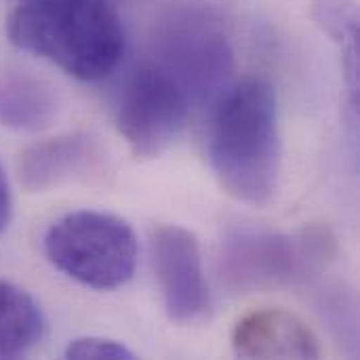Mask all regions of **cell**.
I'll return each mask as SVG.
<instances>
[{
  "label": "cell",
  "instance_id": "6da1fadb",
  "mask_svg": "<svg viewBox=\"0 0 360 360\" xmlns=\"http://www.w3.org/2000/svg\"><path fill=\"white\" fill-rule=\"evenodd\" d=\"M209 160L219 186L238 202L268 205L281 173L278 97L270 82L230 84L213 108Z\"/></svg>",
  "mask_w": 360,
  "mask_h": 360
},
{
  "label": "cell",
  "instance_id": "7a4b0ae2",
  "mask_svg": "<svg viewBox=\"0 0 360 360\" xmlns=\"http://www.w3.org/2000/svg\"><path fill=\"white\" fill-rule=\"evenodd\" d=\"M6 36L82 82L108 78L122 61L124 25L108 0L19 2L6 21Z\"/></svg>",
  "mask_w": 360,
  "mask_h": 360
},
{
  "label": "cell",
  "instance_id": "3957f363",
  "mask_svg": "<svg viewBox=\"0 0 360 360\" xmlns=\"http://www.w3.org/2000/svg\"><path fill=\"white\" fill-rule=\"evenodd\" d=\"M335 255L338 243L327 226H306L297 234L238 226L221 240L219 272L234 293L278 291L314 281Z\"/></svg>",
  "mask_w": 360,
  "mask_h": 360
},
{
  "label": "cell",
  "instance_id": "277c9868",
  "mask_svg": "<svg viewBox=\"0 0 360 360\" xmlns=\"http://www.w3.org/2000/svg\"><path fill=\"white\" fill-rule=\"evenodd\" d=\"M154 65L165 70L190 103L217 101L234 74V49L224 17L207 4L165 11L152 30Z\"/></svg>",
  "mask_w": 360,
  "mask_h": 360
},
{
  "label": "cell",
  "instance_id": "5b68a950",
  "mask_svg": "<svg viewBox=\"0 0 360 360\" xmlns=\"http://www.w3.org/2000/svg\"><path fill=\"white\" fill-rule=\"evenodd\" d=\"M42 247L53 268L95 291L127 285L137 266V236L114 213H68L53 221Z\"/></svg>",
  "mask_w": 360,
  "mask_h": 360
},
{
  "label": "cell",
  "instance_id": "8992f818",
  "mask_svg": "<svg viewBox=\"0 0 360 360\" xmlns=\"http://www.w3.org/2000/svg\"><path fill=\"white\" fill-rule=\"evenodd\" d=\"M190 99L184 89L158 65L146 63L127 80L116 129L135 158L148 160L165 154L184 133Z\"/></svg>",
  "mask_w": 360,
  "mask_h": 360
},
{
  "label": "cell",
  "instance_id": "52a82bcc",
  "mask_svg": "<svg viewBox=\"0 0 360 360\" xmlns=\"http://www.w3.org/2000/svg\"><path fill=\"white\" fill-rule=\"evenodd\" d=\"M150 253L167 316L177 325L205 321L211 291L196 234L175 224H158L150 232Z\"/></svg>",
  "mask_w": 360,
  "mask_h": 360
},
{
  "label": "cell",
  "instance_id": "ba28073f",
  "mask_svg": "<svg viewBox=\"0 0 360 360\" xmlns=\"http://www.w3.org/2000/svg\"><path fill=\"white\" fill-rule=\"evenodd\" d=\"M108 173V152L89 133L42 139L25 148L17 160V177L27 192H49L65 184H99Z\"/></svg>",
  "mask_w": 360,
  "mask_h": 360
},
{
  "label": "cell",
  "instance_id": "9c48e42d",
  "mask_svg": "<svg viewBox=\"0 0 360 360\" xmlns=\"http://www.w3.org/2000/svg\"><path fill=\"white\" fill-rule=\"evenodd\" d=\"M232 350L238 359H321L323 354L314 331L281 308L243 316L232 331Z\"/></svg>",
  "mask_w": 360,
  "mask_h": 360
},
{
  "label": "cell",
  "instance_id": "30bf717a",
  "mask_svg": "<svg viewBox=\"0 0 360 360\" xmlns=\"http://www.w3.org/2000/svg\"><path fill=\"white\" fill-rule=\"evenodd\" d=\"M57 116L53 89L25 70L0 72V124L19 133H38Z\"/></svg>",
  "mask_w": 360,
  "mask_h": 360
},
{
  "label": "cell",
  "instance_id": "8fae6325",
  "mask_svg": "<svg viewBox=\"0 0 360 360\" xmlns=\"http://www.w3.org/2000/svg\"><path fill=\"white\" fill-rule=\"evenodd\" d=\"M46 333L40 304L23 287L0 278V359H17L36 348Z\"/></svg>",
  "mask_w": 360,
  "mask_h": 360
},
{
  "label": "cell",
  "instance_id": "7c38bea8",
  "mask_svg": "<svg viewBox=\"0 0 360 360\" xmlns=\"http://www.w3.org/2000/svg\"><path fill=\"white\" fill-rule=\"evenodd\" d=\"M312 19L342 51L360 44V13L356 0H314Z\"/></svg>",
  "mask_w": 360,
  "mask_h": 360
},
{
  "label": "cell",
  "instance_id": "4fadbf2b",
  "mask_svg": "<svg viewBox=\"0 0 360 360\" xmlns=\"http://www.w3.org/2000/svg\"><path fill=\"white\" fill-rule=\"evenodd\" d=\"M321 312L323 319H327L331 331L342 340L344 344H350L356 348V300L350 291L335 285L321 295Z\"/></svg>",
  "mask_w": 360,
  "mask_h": 360
},
{
  "label": "cell",
  "instance_id": "5bb4252c",
  "mask_svg": "<svg viewBox=\"0 0 360 360\" xmlns=\"http://www.w3.org/2000/svg\"><path fill=\"white\" fill-rule=\"evenodd\" d=\"M65 359L74 360H133L135 354L131 348H127L118 340L99 338V335H86L76 338L65 348Z\"/></svg>",
  "mask_w": 360,
  "mask_h": 360
},
{
  "label": "cell",
  "instance_id": "9a60e30c",
  "mask_svg": "<svg viewBox=\"0 0 360 360\" xmlns=\"http://www.w3.org/2000/svg\"><path fill=\"white\" fill-rule=\"evenodd\" d=\"M13 215V194H11V186H8V177L6 171L0 162V234L6 230L8 221Z\"/></svg>",
  "mask_w": 360,
  "mask_h": 360
},
{
  "label": "cell",
  "instance_id": "2e32d148",
  "mask_svg": "<svg viewBox=\"0 0 360 360\" xmlns=\"http://www.w3.org/2000/svg\"><path fill=\"white\" fill-rule=\"evenodd\" d=\"M15 4H19V2H30V0H13Z\"/></svg>",
  "mask_w": 360,
  "mask_h": 360
}]
</instances>
